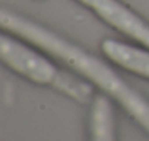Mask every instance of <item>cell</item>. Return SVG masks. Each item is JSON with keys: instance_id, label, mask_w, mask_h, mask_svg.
Masks as SVG:
<instances>
[{"instance_id": "obj_1", "label": "cell", "mask_w": 149, "mask_h": 141, "mask_svg": "<svg viewBox=\"0 0 149 141\" xmlns=\"http://www.w3.org/2000/svg\"><path fill=\"white\" fill-rule=\"evenodd\" d=\"M0 25L3 31L38 47L85 77L105 96L117 102L120 108L149 134V100L126 83V80H123L120 74H117L102 60L94 57L84 48L74 45L53 31L13 12L2 9Z\"/></svg>"}, {"instance_id": "obj_2", "label": "cell", "mask_w": 149, "mask_h": 141, "mask_svg": "<svg viewBox=\"0 0 149 141\" xmlns=\"http://www.w3.org/2000/svg\"><path fill=\"white\" fill-rule=\"evenodd\" d=\"M0 60L31 83L53 87L79 103H92L95 98L91 82L58 68L47 55L12 35L0 36Z\"/></svg>"}, {"instance_id": "obj_3", "label": "cell", "mask_w": 149, "mask_h": 141, "mask_svg": "<svg viewBox=\"0 0 149 141\" xmlns=\"http://www.w3.org/2000/svg\"><path fill=\"white\" fill-rule=\"evenodd\" d=\"M111 28L149 50V23L118 0H78Z\"/></svg>"}, {"instance_id": "obj_4", "label": "cell", "mask_w": 149, "mask_h": 141, "mask_svg": "<svg viewBox=\"0 0 149 141\" xmlns=\"http://www.w3.org/2000/svg\"><path fill=\"white\" fill-rule=\"evenodd\" d=\"M102 54L117 67L149 80V50L139 48L118 39H104L101 42Z\"/></svg>"}, {"instance_id": "obj_5", "label": "cell", "mask_w": 149, "mask_h": 141, "mask_svg": "<svg viewBox=\"0 0 149 141\" xmlns=\"http://www.w3.org/2000/svg\"><path fill=\"white\" fill-rule=\"evenodd\" d=\"M89 140L91 141H116V124L111 99L95 95L91 103L89 115Z\"/></svg>"}]
</instances>
